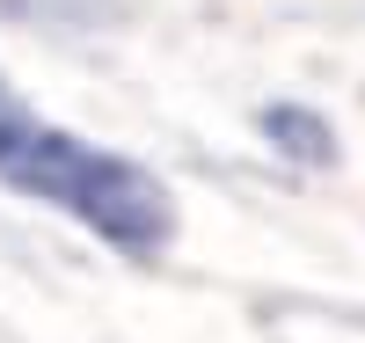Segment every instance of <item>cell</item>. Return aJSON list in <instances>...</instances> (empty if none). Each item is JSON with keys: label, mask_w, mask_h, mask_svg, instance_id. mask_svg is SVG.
<instances>
[{"label": "cell", "mask_w": 365, "mask_h": 343, "mask_svg": "<svg viewBox=\"0 0 365 343\" xmlns=\"http://www.w3.org/2000/svg\"><path fill=\"white\" fill-rule=\"evenodd\" d=\"M0 183L37 205H58L88 234H103L117 256H161L175 241V198L154 168H139L132 153L88 146L73 132H58L51 117H37L8 73H0Z\"/></svg>", "instance_id": "1"}, {"label": "cell", "mask_w": 365, "mask_h": 343, "mask_svg": "<svg viewBox=\"0 0 365 343\" xmlns=\"http://www.w3.org/2000/svg\"><path fill=\"white\" fill-rule=\"evenodd\" d=\"M263 132H270V146H285L292 161H307V168H322V161H336V139H329V124H322L314 110H292V103H270V110H263Z\"/></svg>", "instance_id": "2"}]
</instances>
